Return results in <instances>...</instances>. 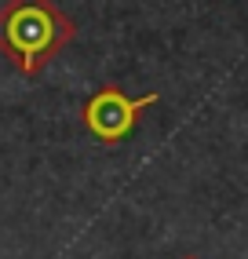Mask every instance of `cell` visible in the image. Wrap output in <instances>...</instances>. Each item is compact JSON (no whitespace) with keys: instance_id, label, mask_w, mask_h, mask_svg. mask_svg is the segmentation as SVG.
Listing matches in <instances>:
<instances>
[{"instance_id":"6da1fadb","label":"cell","mask_w":248,"mask_h":259,"mask_svg":"<svg viewBox=\"0 0 248 259\" xmlns=\"http://www.w3.org/2000/svg\"><path fill=\"white\" fill-rule=\"evenodd\" d=\"M73 37L77 26L55 0H4L0 8V55L22 77H40Z\"/></svg>"},{"instance_id":"7a4b0ae2","label":"cell","mask_w":248,"mask_h":259,"mask_svg":"<svg viewBox=\"0 0 248 259\" xmlns=\"http://www.w3.org/2000/svg\"><path fill=\"white\" fill-rule=\"evenodd\" d=\"M153 102H157V95L132 99V95H124L117 84H102L95 95H88L84 110H80V120H84V128L92 132L99 143L117 146V143H124L135 132L139 117H143Z\"/></svg>"},{"instance_id":"3957f363","label":"cell","mask_w":248,"mask_h":259,"mask_svg":"<svg viewBox=\"0 0 248 259\" xmlns=\"http://www.w3.org/2000/svg\"><path fill=\"white\" fill-rule=\"evenodd\" d=\"M183 259H197V255H183Z\"/></svg>"}]
</instances>
